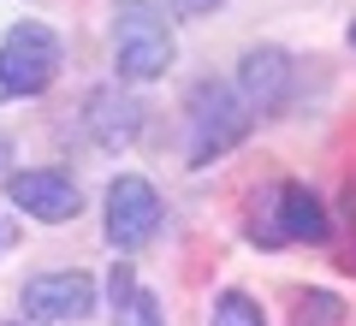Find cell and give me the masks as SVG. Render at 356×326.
<instances>
[{
  "mask_svg": "<svg viewBox=\"0 0 356 326\" xmlns=\"http://www.w3.org/2000/svg\"><path fill=\"white\" fill-rule=\"evenodd\" d=\"M243 238L255 250H280V243H327L332 238V213L321 208V196L303 184V178H285L267 196L250 202V226Z\"/></svg>",
  "mask_w": 356,
  "mask_h": 326,
  "instance_id": "cell-1",
  "label": "cell"
},
{
  "mask_svg": "<svg viewBox=\"0 0 356 326\" xmlns=\"http://www.w3.org/2000/svg\"><path fill=\"white\" fill-rule=\"evenodd\" d=\"M178 60L172 24L154 0H113V65L119 83H154Z\"/></svg>",
  "mask_w": 356,
  "mask_h": 326,
  "instance_id": "cell-2",
  "label": "cell"
},
{
  "mask_svg": "<svg viewBox=\"0 0 356 326\" xmlns=\"http://www.w3.org/2000/svg\"><path fill=\"white\" fill-rule=\"evenodd\" d=\"M184 119H191V166H214L226 149H238L250 137L255 113L243 107V95L220 77H196L184 95Z\"/></svg>",
  "mask_w": 356,
  "mask_h": 326,
  "instance_id": "cell-3",
  "label": "cell"
},
{
  "mask_svg": "<svg viewBox=\"0 0 356 326\" xmlns=\"http://www.w3.org/2000/svg\"><path fill=\"white\" fill-rule=\"evenodd\" d=\"M65 65V42L60 30H48L42 18H18L6 36H0V101H24L60 77Z\"/></svg>",
  "mask_w": 356,
  "mask_h": 326,
  "instance_id": "cell-4",
  "label": "cell"
},
{
  "mask_svg": "<svg viewBox=\"0 0 356 326\" xmlns=\"http://www.w3.org/2000/svg\"><path fill=\"white\" fill-rule=\"evenodd\" d=\"M161 190L149 184L143 172H119L113 184H107V243H113L119 255H137L143 243L161 231Z\"/></svg>",
  "mask_w": 356,
  "mask_h": 326,
  "instance_id": "cell-5",
  "label": "cell"
},
{
  "mask_svg": "<svg viewBox=\"0 0 356 326\" xmlns=\"http://www.w3.org/2000/svg\"><path fill=\"white\" fill-rule=\"evenodd\" d=\"M6 202L42 226H65L77 220L83 196H77V178L60 172V166H30V172H6Z\"/></svg>",
  "mask_w": 356,
  "mask_h": 326,
  "instance_id": "cell-6",
  "label": "cell"
},
{
  "mask_svg": "<svg viewBox=\"0 0 356 326\" xmlns=\"http://www.w3.org/2000/svg\"><path fill=\"white\" fill-rule=\"evenodd\" d=\"M24 302V320H48V326H72V320H89L95 314V279L89 273H36L24 279L18 291Z\"/></svg>",
  "mask_w": 356,
  "mask_h": 326,
  "instance_id": "cell-7",
  "label": "cell"
},
{
  "mask_svg": "<svg viewBox=\"0 0 356 326\" xmlns=\"http://www.w3.org/2000/svg\"><path fill=\"white\" fill-rule=\"evenodd\" d=\"M291 77H297V60L285 48H273V42H261V48H250L238 60V95L250 113H285V101H291Z\"/></svg>",
  "mask_w": 356,
  "mask_h": 326,
  "instance_id": "cell-8",
  "label": "cell"
},
{
  "mask_svg": "<svg viewBox=\"0 0 356 326\" xmlns=\"http://www.w3.org/2000/svg\"><path fill=\"white\" fill-rule=\"evenodd\" d=\"M83 131L102 149H131L137 142V131H143V101L131 95L125 83H102V89H89L83 95Z\"/></svg>",
  "mask_w": 356,
  "mask_h": 326,
  "instance_id": "cell-9",
  "label": "cell"
},
{
  "mask_svg": "<svg viewBox=\"0 0 356 326\" xmlns=\"http://www.w3.org/2000/svg\"><path fill=\"white\" fill-rule=\"evenodd\" d=\"M107 297H113V326H166L161 297L137 285L131 261H113V273H107Z\"/></svg>",
  "mask_w": 356,
  "mask_h": 326,
  "instance_id": "cell-10",
  "label": "cell"
},
{
  "mask_svg": "<svg viewBox=\"0 0 356 326\" xmlns=\"http://www.w3.org/2000/svg\"><path fill=\"white\" fill-rule=\"evenodd\" d=\"M344 320V297L339 291H297V302H291V326H339Z\"/></svg>",
  "mask_w": 356,
  "mask_h": 326,
  "instance_id": "cell-11",
  "label": "cell"
},
{
  "mask_svg": "<svg viewBox=\"0 0 356 326\" xmlns=\"http://www.w3.org/2000/svg\"><path fill=\"white\" fill-rule=\"evenodd\" d=\"M208 326H267V314H261V302H255L250 291H220Z\"/></svg>",
  "mask_w": 356,
  "mask_h": 326,
  "instance_id": "cell-12",
  "label": "cell"
},
{
  "mask_svg": "<svg viewBox=\"0 0 356 326\" xmlns=\"http://www.w3.org/2000/svg\"><path fill=\"white\" fill-rule=\"evenodd\" d=\"M226 0H166V13L172 18H208V13H220Z\"/></svg>",
  "mask_w": 356,
  "mask_h": 326,
  "instance_id": "cell-13",
  "label": "cell"
},
{
  "mask_svg": "<svg viewBox=\"0 0 356 326\" xmlns=\"http://www.w3.org/2000/svg\"><path fill=\"white\" fill-rule=\"evenodd\" d=\"M6 161H13V137L0 131V172H6Z\"/></svg>",
  "mask_w": 356,
  "mask_h": 326,
  "instance_id": "cell-14",
  "label": "cell"
},
{
  "mask_svg": "<svg viewBox=\"0 0 356 326\" xmlns=\"http://www.w3.org/2000/svg\"><path fill=\"white\" fill-rule=\"evenodd\" d=\"M350 48H356V24H350Z\"/></svg>",
  "mask_w": 356,
  "mask_h": 326,
  "instance_id": "cell-15",
  "label": "cell"
},
{
  "mask_svg": "<svg viewBox=\"0 0 356 326\" xmlns=\"http://www.w3.org/2000/svg\"><path fill=\"white\" fill-rule=\"evenodd\" d=\"M6 326H24V320H6Z\"/></svg>",
  "mask_w": 356,
  "mask_h": 326,
  "instance_id": "cell-16",
  "label": "cell"
}]
</instances>
